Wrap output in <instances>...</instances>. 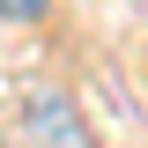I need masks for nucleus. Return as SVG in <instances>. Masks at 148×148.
I'll return each instance as SVG.
<instances>
[{"mask_svg":"<svg viewBox=\"0 0 148 148\" xmlns=\"http://www.w3.org/2000/svg\"><path fill=\"white\" fill-rule=\"evenodd\" d=\"M22 133H30L37 148H89L74 96L52 89V82H30V96H22Z\"/></svg>","mask_w":148,"mask_h":148,"instance_id":"1","label":"nucleus"},{"mask_svg":"<svg viewBox=\"0 0 148 148\" xmlns=\"http://www.w3.org/2000/svg\"><path fill=\"white\" fill-rule=\"evenodd\" d=\"M52 15V0H0V30H37Z\"/></svg>","mask_w":148,"mask_h":148,"instance_id":"2","label":"nucleus"}]
</instances>
